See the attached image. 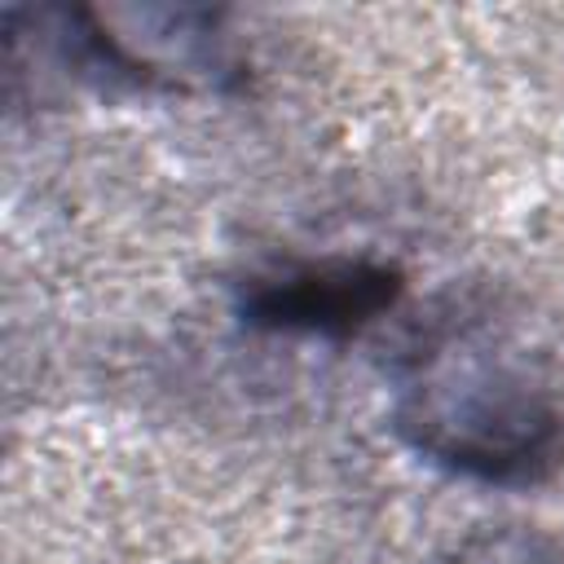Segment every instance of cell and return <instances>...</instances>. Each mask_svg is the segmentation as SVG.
<instances>
[{
  "instance_id": "obj_1",
  "label": "cell",
  "mask_w": 564,
  "mask_h": 564,
  "mask_svg": "<svg viewBox=\"0 0 564 564\" xmlns=\"http://www.w3.org/2000/svg\"><path fill=\"white\" fill-rule=\"evenodd\" d=\"M392 432L432 467L524 489L564 467V383L520 326L454 308L414 330L392 366Z\"/></svg>"
},
{
  "instance_id": "obj_2",
  "label": "cell",
  "mask_w": 564,
  "mask_h": 564,
  "mask_svg": "<svg viewBox=\"0 0 564 564\" xmlns=\"http://www.w3.org/2000/svg\"><path fill=\"white\" fill-rule=\"evenodd\" d=\"M62 62L84 79L137 93L220 97L247 79V57L229 31V13L212 4H70L35 9Z\"/></svg>"
},
{
  "instance_id": "obj_4",
  "label": "cell",
  "mask_w": 564,
  "mask_h": 564,
  "mask_svg": "<svg viewBox=\"0 0 564 564\" xmlns=\"http://www.w3.org/2000/svg\"><path fill=\"white\" fill-rule=\"evenodd\" d=\"M436 564H564V542L533 524H485L458 538Z\"/></svg>"
},
{
  "instance_id": "obj_3",
  "label": "cell",
  "mask_w": 564,
  "mask_h": 564,
  "mask_svg": "<svg viewBox=\"0 0 564 564\" xmlns=\"http://www.w3.org/2000/svg\"><path fill=\"white\" fill-rule=\"evenodd\" d=\"M405 291V273L375 256L282 260L238 286V317L273 335L348 339L388 313Z\"/></svg>"
}]
</instances>
